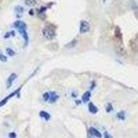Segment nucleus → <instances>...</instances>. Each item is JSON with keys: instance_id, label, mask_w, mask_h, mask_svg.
<instances>
[{"instance_id": "20e7f679", "label": "nucleus", "mask_w": 138, "mask_h": 138, "mask_svg": "<svg viewBox=\"0 0 138 138\" xmlns=\"http://www.w3.org/2000/svg\"><path fill=\"white\" fill-rule=\"evenodd\" d=\"M20 89H21V88H18L17 90H15V91H14L13 93H11V95H9L7 97H6V98H5L4 99V100H2V101L1 102H0V107H1V106H2L3 105H4L8 101L9 99L11 98L12 97L15 96V95L17 94V93L19 92V91H20Z\"/></svg>"}, {"instance_id": "6e6552de", "label": "nucleus", "mask_w": 138, "mask_h": 138, "mask_svg": "<svg viewBox=\"0 0 138 138\" xmlns=\"http://www.w3.org/2000/svg\"><path fill=\"white\" fill-rule=\"evenodd\" d=\"M58 98H59V96L55 92H51L50 93V99H49L48 101L50 102V103H55V102L58 99Z\"/></svg>"}, {"instance_id": "a211bd4d", "label": "nucleus", "mask_w": 138, "mask_h": 138, "mask_svg": "<svg viewBox=\"0 0 138 138\" xmlns=\"http://www.w3.org/2000/svg\"><path fill=\"white\" fill-rule=\"evenodd\" d=\"M106 111L107 113H110L111 111H113V106H112V105L111 104H108L107 107L106 108Z\"/></svg>"}, {"instance_id": "f8f14e48", "label": "nucleus", "mask_w": 138, "mask_h": 138, "mask_svg": "<svg viewBox=\"0 0 138 138\" xmlns=\"http://www.w3.org/2000/svg\"><path fill=\"white\" fill-rule=\"evenodd\" d=\"M15 11L16 13H17V16L20 17H21V16L22 15V14L24 13V8H23L22 6H18L16 7Z\"/></svg>"}, {"instance_id": "f257e3e1", "label": "nucleus", "mask_w": 138, "mask_h": 138, "mask_svg": "<svg viewBox=\"0 0 138 138\" xmlns=\"http://www.w3.org/2000/svg\"><path fill=\"white\" fill-rule=\"evenodd\" d=\"M14 26H15L16 29H17L18 31H19L20 34L22 35V37L24 38L25 42H26V43L27 44L28 42H29V35H28V33H27L26 31V24H25L24 22L19 20V21H17V22H15Z\"/></svg>"}, {"instance_id": "ddd939ff", "label": "nucleus", "mask_w": 138, "mask_h": 138, "mask_svg": "<svg viewBox=\"0 0 138 138\" xmlns=\"http://www.w3.org/2000/svg\"><path fill=\"white\" fill-rule=\"evenodd\" d=\"M117 117L119 119H122V120L124 119V118H125L124 112L121 111V112H119V113H118L117 115Z\"/></svg>"}, {"instance_id": "dca6fc26", "label": "nucleus", "mask_w": 138, "mask_h": 138, "mask_svg": "<svg viewBox=\"0 0 138 138\" xmlns=\"http://www.w3.org/2000/svg\"><path fill=\"white\" fill-rule=\"evenodd\" d=\"M43 98H44V101H48L49 100V99H50V93H44V95H43Z\"/></svg>"}, {"instance_id": "423d86ee", "label": "nucleus", "mask_w": 138, "mask_h": 138, "mask_svg": "<svg viewBox=\"0 0 138 138\" xmlns=\"http://www.w3.org/2000/svg\"><path fill=\"white\" fill-rule=\"evenodd\" d=\"M17 75L15 73H12V74L9 76V77L7 79V86H8V88H10L12 85V84L14 81V80L17 78Z\"/></svg>"}, {"instance_id": "f3484780", "label": "nucleus", "mask_w": 138, "mask_h": 138, "mask_svg": "<svg viewBox=\"0 0 138 138\" xmlns=\"http://www.w3.org/2000/svg\"><path fill=\"white\" fill-rule=\"evenodd\" d=\"M7 53H8V54L10 56H13L14 55H15V52H14L12 49H11V48H8L6 50Z\"/></svg>"}, {"instance_id": "9b49d317", "label": "nucleus", "mask_w": 138, "mask_h": 138, "mask_svg": "<svg viewBox=\"0 0 138 138\" xmlns=\"http://www.w3.org/2000/svg\"><path fill=\"white\" fill-rule=\"evenodd\" d=\"M115 37L117 38V40H119V41H122V34L121 33L120 29H119V27H116L115 28Z\"/></svg>"}, {"instance_id": "0eeeda50", "label": "nucleus", "mask_w": 138, "mask_h": 138, "mask_svg": "<svg viewBox=\"0 0 138 138\" xmlns=\"http://www.w3.org/2000/svg\"><path fill=\"white\" fill-rule=\"evenodd\" d=\"M88 111L90 112V113L92 114H95L98 111V108H97V106L93 104V103L92 102H90L89 104H88Z\"/></svg>"}, {"instance_id": "1a4fd4ad", "label": "nucleus", "mask_w": 138, "mask_h": 138, "mask_svg": "<svg viewBox=\"0 0 138 138\" xmlns=\"http://www.w3.org/2000/svg\"><path fill=\"white\" fill-rule=\"evenodd\" d=\"M90 95H91V93H90V91H86V93H84V94L82 95V97H81V99H82L83 102L86 103V102L89 101Z\"/></svg>"}, {"instance_id": "412c9836", "label": "nucleus", "mask_w": 138, "mask_h": 138, "mask_svg": "<svg viewBox=\"0 0 138 138\" xmlns=\"http://www.w3.org/2000/svg\"><path fill=\"white\" fill-rule=\"evenodd\" d=\"M9 137L10 138H16V134L15 133H11L9 134Z\"/></svg>"}, {"instance_id": "2eb2a0df", "label": "nucleus", "mask_w": 138, "mask_h": 138, "mask_svg": "<svg viewBox=\"0 0 138 138\" xmlns=\"http://www.w3.org/2000/svg\"><path fill=\"white\" fill-rule=\"evenodd\" d=\"M36 4L35 0H26V4L28 6H34Z\"/></svg>"}, {"instance_id": "aec40b11", "label": "nucleus", "mask_w": 138, "mask_h": 138, "mask_svg": "<svg viewBox=\"0 0 138 138\" xmlns=\"http://www.w3.org/2000/svg\"><path fill=\"white\" fill-rule=\"evenodd\" d=\"M104 138H113V137L108 132H105L104 133Z\"/></svg>"}, {"instance_id": "f03ea898", "label": "nucleus", "mask_w": 138, "mask_h": 138, "mask_svg": "<svg viewBox=\"0 0 138 138\" xmlns=\"http://www.w3.org/2000/svg\"><path fill=\"white\" fill-rule=\"evenodd\" d=\"M42 33L44 37L48 40H53L55 37V31L51 26H46L42 30Z\"/></svg>"}, {"instance_id": "7ed1b4c3", "label": "nucleus", "mask_w": 138, "mask_h": 138, "mask_svg": "<svg viewBox=\"0 0 138 138\" xmlns=\"http://www.w3.org/2000/svg\"><path fill=\"white\" fill-rule=\"evenodd\" d=\"M90 31V24L85 20H82L80 22V29L79 31L81 33H86Z\"/></svg>"}, {"instance_id": "6ab92c4d", "label": "nucleus", "mask_w": 138, "mask_h": 138, "mask_svg": "<svg viewBox=\"0 0 138 138\" xmlns=\"http://www.w3.org/2000/svg\"><path fill=\"white\" fill-rule=\"evenodd\" d=\"M0 60H2V61H6L7 60L6 57L5 55H3V54H2L1 53H0Z\"/></svg>"}, {"instance_id": "9d476101", "label": "nucleus", "mask_w": 138, "mask_h": 138, "mask_svg": "<svg viewBox=\"0 0 138 138\" xmlns=\"http://www.w3.org/2000/svg\"><path fill=\"white\" fill-rule=\"evenodd\" d=\"M40 116L41 117H42V118H44V119L46 121L49 120V119H51V115H50V114H49L48 113H47V112L44 111L40 112Z\"/></svg>"}, {"instance_id": "39448f33", "label": "nucleus", "mask_w": 138, "mask_h": 138, "mask_svg": "<svg viewBox=\"0 0 138 138\" xmlns=\"http://www.w3.org/2000/svg\"><path fill=\"white\" fill-rule=\"evenodd\" d=\"M89 133H90L91 135L95 136L97 138H102V137L101 133L97 129L95 128L94 127H90L89 128Z\"/></svg>"}, {"instance_id": "4468645a", "label": "nucleus", "mask_w": 138, "mask_h": 138, "mask_svg": "<svg viewBox=\"0 0 138 138\" xmlns=\"http://www.w3.org/2000/svg\"><path fill=\"white\" fill-rule=\"evenodd\" d=\"M76 44H77V40H72V42H70L69 44H67V46L68 48H72V47H75V45H76Z\"/></svg>"}]
</instances>
